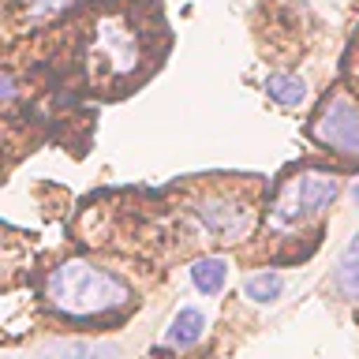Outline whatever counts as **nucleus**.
<instances>
[{
  "label": "nucleus",
  "instance_id": "nucleus-5",
  "mask_svg": "<svg viewBox=\"0 0 359 359\" xmlns=\"http://www.w3.org/2000/svg\"><path fill=\"white\" fill-rule=\"evenodd\" d=\"M307 135L322 150H333L337 157L359 161V109L352 105V97L337 94L333 101H325L318 109V116L311 120Z\"/></svg>",
  "mask_w": 359,
  "mask_h": 359
},
{
  "label": "nucleus",
  "instance_id": "nucleus-9",
  "mask_svg": "<svg viewBox=\"0 0 359 359\" xmlns=\"http://www.w3.org/2000/svg\"><path fill=\"white\" fill-rule=\"evenodd\" d=\"M187 273H191V285H195L202 296H217L224 288V280H229V258H221V255L195 258Z\"/></svg>",
  "mask_w": 359,
  "mask_h": 359
},
{
  "label": "nucleus",
  "instance_id": "nucleus-14",
  "mask_svg": "<svg viewBox=\"0 0 359 359\" xmlns=\"http://www.w3.org/2000/svg\"><path fill=\"white\" fill-rule=\"evenodd\" d=\"M352 202H355V206H359V180H355V184H352Z\"/></svg>",
  "mask_w": 359,
  "mask_h": 359
},
{
  "label": "nucleus",
  "instance_id": "nucleus-12",
  "mask_svg": "<svg viewBox=\"0 0 359 359\" xmlns=\"http://www.w3.org/2000/svg\"><path fill=\"white\" fill-rule=\"evenodd\" d=\"M266 94L277 101V105H285V109H296L303 97H307V83H303L299 75H292V72H273L266 79Z\"/></svg>",
  "mask_w": 359,
  "mask_h": 359
},
{
  "label": "nucleus",
  "instance_id": "nucleus-8",
  "mask_svg": "<svg viewBox=\"0 0 359 359\" xmlns=\"http://www.w3.org/2000/svg\"><path fill=\"white\" fill-rule=\"evenodd\" d=\"M202 333H206V311L202 307H180L172 314V322H168V330H165V344L168 348H191V344H198L202 341Z\"/></svg>",
  "mask_w": 359,
  "mask_h": 359
},
{
  "label": "nucleus",
  "instance_id": "nucleus-3",
  "mask_svg": "<svg viewBox=\"0 0 359 359\" xmlns=\"http://www.w3.org/2000/svg\"><path fill=\"white\" fill-rule=\"evenodd\" d=\"M341 195V176L330 168H296L277 184L266 210V229L273 236H292L314 224Z\"/></svg>",
  "mask_w": 359,
  "mask_h": 359
},
{
  "label": "nucleus",
  "instance_id": "nucleus-4",
  "mask_svg": "<svg viewBox=\"0 0 359 359\" xmlns=\"http://www.w3.org/2000/svg\"><path fill=\"white\" fill-rule=\"evenodd\" d=\"M255 198L243 195L240 187H206L191 202V217L198 232L210 236L213 243H240L255 229Z\"/></svg>",
  "mask_w": 359,
  "mask_h": 359
},
{
  "label": "nucleus",
  "instance_id": "nucleus-6",
  "mask_svg": "<svg viewBox=\"0 0 359 359\" xmlns=\"http://www.w3.org/2000/svg\"><path fill=\"white\" fill-rule=\"evenodd\" d=\"M330 288H333V296L341 303H359V229L348 236L344 251L337 255Z\"/></svg>",
  "mask_w": 359,
  "mask_h": 359
},
{
  "label": "nucleus",
  "instance_id": "nucleus-13",
  "mask_svg": "<svg viewBox=\"0 0 359 359\" xmlns=\"http://www.w3.org/2000/svg\"><path fill=\"white\" fill-rule=\"evenodd\" d=\"M348 75H352V83L359 86V38H355V49L348 53Z\"/></svg>",
  "mask_w": 359,
  "mask_h": 359
},
{
  "label": "nucleus",
  "instance_id": "nucleus-1",
  "mask_svg": "<svg viewBox=\"0 0 359 359\" xmlns=\"http://www.w3.org/2000/svg\"><path fill=\"white\" fill-rule=\"evenodd\" d=\"M150 67V22L139 11L112 4L90 19L83 41V72L94 90H128Z\"/></svg>",
  "mask_w": 359,
  "mask_h": 359
},
{
  "label": "nucleus",
  "instance_id": "nucleus-11",
  "mask_svg": "<svg viewBox=\"0 0 359 359\" xmlns=\"http://www.w3.org/2000/svg\"><path fill=\"white\" fill-rule=\"evenodd\" d=\"M280 292H285V277L277 273V269H258L243 280V296L258 303V307H266V303L280 299Z\"/></svg>",
  "mask_w": 359,
  "mask_h": 359
},
{
  "label": "nucleus",
  "instance_id": "nucleus-10",
  "mask_svg": "<svg viewBox=\"0 0 359 359\" xmlns=\"http://www.w3.org/2000/svg\"><path fill=\"white\" fill-rule=\"evenodd\" d=\"M41 359H120V352L101 341H56L41 352Z\"/></svg>",
  "mask_w": 359,
  "mask_h": 359
},
{
  "label": "nucleus",
  "instance_id": "nucleus-2",
  "mask_svg": "<svg viewBox=\"0 0 359 359\" xmlns=\"http://www.w3.org/2000/svg\"><path fill=\"white\" fill-rule=\"evenodd\" d=\"M41 299L67 322H109L135 303L128 280L86 258L53 266L41 280Z\"/></svg>",
  "mask_w": 359,
  "mask_h": 359
},
{
  "label": "nucleus",
  "instance_id": "nucleus-7",
  "mask_svg": "<svg viewBox=\"0 0 359 359\" xmlns=\"http://www.w3.org/2000/svg\"><path fill=\"white\" fill-rule=\"evenodd\" d=\"M79 4V0H15L11 4V22H15L19 30H38L45 22L67 15Z\"/></svg>",
  "mask_w": 359,
  "mask_h": 359
}]
</instances>
